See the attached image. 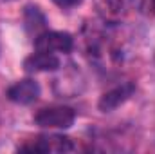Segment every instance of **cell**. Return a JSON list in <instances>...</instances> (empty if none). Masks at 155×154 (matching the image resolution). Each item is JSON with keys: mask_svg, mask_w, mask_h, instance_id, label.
Returning a JSON list of instances; mask_svg holds the SVG:
<instances>
[{"mask_svg": "<svg viewBox=\"0 0 155 154\" xmlns=\"http://www.w3.org/2000/svg\"><path fill=\"white\" fill-rule=\"evenodd\" d=\"M76 121V111L71 107H47L36 113L35 123L45 129H71Z\"/></svg>", "mask_w": 155, "mask_h": 154, "instance_id": "1", "label": "cell"}, {"mask_svg": "<svg viewBox=\"0 0 155 154\" xmlns=\"http://www.w3.org/2000/svg\"><path fill=\"white\" fill-rule=\"evenodd\" d=\"M134 93H135V85H134L132 82L121 83V85H117L114 89L107 91V93L99 98L97 107H99L101 113H112V111H116L117 107H121L124 102H128Z\"/></svg>", "mask_w": 155, "mask_h": 154, "instance_id": "3", "label": "cell"}, {"mask_svg": "<svg viewBox=\"0 0 155 154\" xmlns=\"http://www.w3.org/2000/svg\"><path fill=\"white\" fill-rule=\"evenodd\" d=\"M24 26L29 35H35V38L47 31V18L36 5H27L24 9Z\"/></svg>", "mask_w": 155, "mask_h": 154, "instance_id": "6", "label": "cell"}, {"mask_svg": "<svg viewBox=\"0 0 155 154\" xmlns=\"http://www.w3.org/2000/svg\"><path fill=\"white\" fill-rule=\"evenodd\" d=\"M40 96V85L36 80L33 78H25L20 80L16 83H13L7 89V98L18 105H29L33 102H36Z\"/></svg>", "mask_w": 155, "mask_h": 154, "instance_id": "4", "label": "cell"}, {"mask_svg": "<svg viewBox=\"0 0 155 154\" xmlns=\"http://www.w3.org/2000/svg\"><path fill=\"white\" fill-rule=\"evenodd\" d=\"M35 47L38 51L67 54L74 47V38H72V35L63 33V31H45L35 38Z\"/></svg>", "mask_w": 155, "mask_h": 154, "instance_id": "2", "label": "cell"}, {"mask_svg": "<svg viewBox=\"0 0 155 154\" xmlns=\"http://www.w3.org/2000/svg\"><path fill=\"white\" fill-rule=\"evenodd\" d=\"M83 0H54V4H58L60 7H74L78 4H81Z\"/></svg>", "mask_w": 155, "mask_h": 154, "instance_id": "8", "label": "cell"}, {"mask_svg": "<svg viewBox=\"0 0 155 154\" xmlns=\"http://www.w3.org/2000/svg\"><path fill=\"white\" fill-rule=\"evenodd\" d=\"M60 58L54 53L47 51H38L29 54L24 60V71L25 73H41V71H56L60 69Z\"/></svg>", "mask_w": 155, "mask_h": 154, "instance_id": "5", "label": "cell"}, {"mask_svg": "<svg viewBox=\"0 0 155 154\" xmlns=\"http://www.w3.org/2000/svg\"><path fill=\"white\" fill-rule=\"evenodd\" d=\"M47 140V145H49V152L51 151H56V152H67V151H72L74 145L69 138L65 136H45Z\"/></svg>", "mask_w": 155, "mask_h": 154, "instance_id": "7", "label": "cell"}]
</instances>
